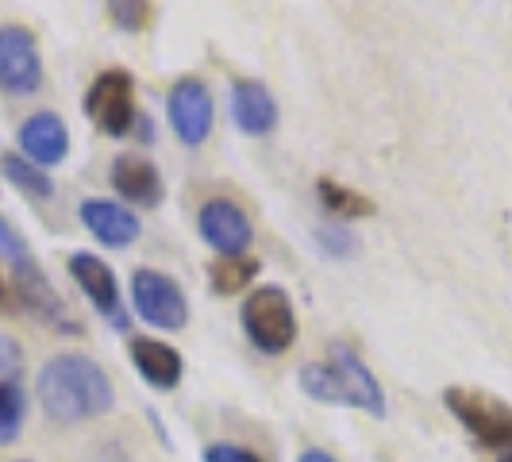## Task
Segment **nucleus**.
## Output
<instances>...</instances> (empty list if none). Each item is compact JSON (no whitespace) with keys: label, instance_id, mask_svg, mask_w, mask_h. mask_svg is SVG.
I'll use <instances>...</instances> for the list:
<instances>
[{"label":"nucleus","instance_id":"obj_28","mask_svg":"<svg viewBox=\"0 0 512 462\" xmlns=\"http://www.w3.org/2000/svg\"><path fill=\"white\" fill-rule=\"evenodd\" d=\"M497 462H512V451H505V455H501Z\"/></svg>","mask_w":512,"mask_h":462},{"label":"nucleus","instance_id":"obj_17","mask_svg":"<svg viewBox=\"0 0 512 462\" xmlns=\"http://www.w3.org/2000/svg\"><path fill=\"white\" fill-rule=\"evenodd\" d=\"M0 174H4V181L8 185H16L24 197H31V201H51L54 197V181L47 170H39L35 162H27L24 154H0Z\"/></svg>","mask_w":512,"mask_h":462},{"label":"nucleus","instance_id":"obj_13","mask_svg":"<svg viewBox=\"0 0 512 462\" xmlns=\"http://www.w3.org/2000/svg\"><path fill=\"white\" fill-rule=\"evenodd\" d=\"M81 224L93 231L97 243L112 247V251L131 247L139 239V216L120 205V201H104V197L81 201Z\"/></svg>","mask_w":512,"mask_h":462},{"label":"nucleus","instance_id":"obj_8","mask_svg":"<svg viewBox=\"0 0 512 462\" xmlns=\"http://www.w3.org/2000/svg\"><path fill=\"white\" fill-rule=\"evenodd\" d=\"M66 266H70V278L81 285V293L89 297V305L97 308L112 328H128V312L120 301V285H116L112 266L93 251H74L66 258Z\"/></svg>","mask_w":512,"mask_h":462},{"label":"nucleus","instance_id":"obj_6","mask_svg":"<svg viewBox=\"0 0 512 462\" xmlns=\"http://www.w3.org/2000/svg\"><path fill=\"white\" fill-rule=\"evenodd\" d=\"M131 301H135V312L162 332H178L189 324V301H185L181 285L174 278H166L162 270H135L131 274Z\"/></svg>","mask_w":512,"mask_h":462},{"label":"nucleus","instance_id":"obj_12","mask_svg":"<svg viewBox=\"0 0 512 462\" xmlns=\"http://www.w3.org/2000/svg\"><path fill=\"white\" fill-rule=\"evenodd\" d=\"M20 154L27 162H35L39 170L47 166H58L66 154H70V131L62 124V116L54 112H35L20 124Z\"/></svg>","mask_w":512,"mask_h":462},{"label":"nucleus","instance_id":"obj_14","mask_svg":"<svg viewBox=\"0 0 512 462\" xmlns=\"http://www.w3.org/2000/svg\"><path fill=\"white\" fill-rule=\"evenodd\" d=\"M231 120L243 135H270L278 128V101L262 81H235L231 85Z\"/></svg>","mask_w":512,"mask_h":462},{"label":"nucleus","instance_id":"obj_4","mask_svg":"<svg viewBox=\"0 0 512 462\" xmlns=\"http://www.w3.org/2000/svg\"><path fill=\"white\" fill-rule=\"evenodd\" d=\"M443 405L451 409V416H459V424L482 447L512 451V405H505L501 397L474 385H451L443 389Z\"/></svg>","mask_w":512,"mask_h":462},{"label":"nucleus","instance_id":"obj_2","mask_svg":"<svg viewBox=\"0 0 512 462\" xmlns=\"http://www.w3.org/2000/svg\"><path fill=\"white\" fill-rule=\"evenodd\" d=\"M328 359L305 362L297 382L305 389V397L320 401V405H339V409H359L370 416H385V389L374 378V370L347 347V343H332L324 351Z\"/></svg>","mask_w":512,"mask_h":462},{"label":"nucleus","instance_id":"obj_7","mask_svg":"<svg viewBox=\"0 0 512 462\" xmlns=\"http://www.w3.org/2000/svg\"><path fill=\"white\" fill-rule=\"evenodd\" d=\"M43 85V54L35 35L20 24H0V89L8 97H31Z\"/></svg>","mask_w":512,"mask_h":462},{"label":"nucleus","instance_id":"obj_27","mask_svg":"<svg viewBox=\"0 0 512 462\" xmlns=\"http://www.w3.org/2000/svg\"><path fill=\"white\" fill-rule=\"evenodd\" d=\"M297 462H335V459L328 455V451H316V447H308V451Z\"/></svg>","mask_w":512,"mask_h":462},{"label":"nucleus","instance_id":"obj_5","mask_svg":"<svg viewBox=\"0 0 512 462\" xmlns=\"http://www.w3.org/2000/svg\"><path fill=\"white\" fill-rule=\"evenodd\" d=\"M85 112L104 135H112V139L128 135L135 128V77L128 70L97 74V81L85 93Z\"/></svg>","mask_w":512,"mask_h":462},{"label":"nucleus","instance_id":"obj_29","mask_svg":"<svg viewBox=\"0 0 512 462\" xmlns=\"http://www.w3.org/2000/svg\"><path fill=\"white\" fill-rule=\"evenodd\" d=\"M20 462H27V459H20Z\"/></svg>","mask_w":512,"mask_h":462},{"label":"nucleus","instance_id":"obj_25","mask_svg":"<svg viewBox=\"0 0 512 462\" xmlns=\"http://www.w3.org/2000/svg\"><path fill=\"white\" fill-rule=\"evenodd\" d=\"M316 239H320V247L328 251V255H335V258H347L351 255V235L347 231H339V228H324V231H316Z\"/></svg>","mask_w":512,"mask_h":462},{"label":"nucleus","instance_id":"obj_26","mask_svg":"<svg viewBox=\"0 0 512 462\" xmlns=\"http://www.w3.org/2000/svg\"><path fill=\"white\" fill-rule=\"evenodd\" d=\"M12 308H16V293L0 282V312H12Z\"/></svg>","mask_w":512,"mask_h":462},{"label":"nucleus","instance_id":"obj_9","mask_svg":"<svg viewBox=\"0 0 512 462\" xmlns=\"http://www.w3.org/2000/svg\"><path fill=\"white\" fill-rule=\"evenodd\" d=\"M166 116H170V128L185 147H201L212 131V97H208L205 81L181 77L166 97Z\"/></svg>","mask_w":512,"mask_h":462},{"label":"nucleus","instance_id":"obj_11","mask_svg":"<svg viewBox=\"0 0 512 462\" xmlns=\"http://www.w3.org/2000/svg\"><path fill=\"white\" fill-rule=\"evenodd\" d=\"M12 274H16V285H12L16 305H24L27 312L39 316L43 324H54V328H62V332H77L74 320L66 316V305L58 301V293H54L51 282L43 278V270H39L35 258H27V262H20V266H12Z\"/></svg>","mask_w":512,"mask_h":462},{"label":"nucleus","instance_id":"obj_22","mask_svg":"<svg viewBox=\"0 0 512 462\" xmlns=\"http://www.w3.org/2000/svg\"><path fill=\"white\" fill-rule=\"evenodd\" d=\"M20 366H24V351L12 335L0 332V382H16L20 378Z\"/></svg>","mask_w":512,"mask_h":462},{"label":"nucleus","instance_id":"obj_3","mask_svg":"<svg viewBox=\"0 0 512 462\" xmlns=\"http://www.w3.org/2000/svg\"><path fill=\"white\" fill-rule=\"evenodd\" d=\"M243 332L262 355H285L297 343V312L282 285H258L243 301Z\"/></svg>","mask_w":512,"mask_h":462},{"label":"nucleus","instance_id":"obj_24","mask_svg":"<svg viewBox=\"0 0 512 462\" xmlns=\"http://www.w3.org/2000/svg\"><path fill=\"white\" fill-rule=\"evenodd\" d=\"M205 462H262L251 447H239V443H212L205 447Z\"/></svg>","mask_w":512,"mask_h":462},{"label":"nucleus","instance_id":"obj_20","mask_svg":"<svg viewBox=\"0 0 512 462\" xmlns=\"http://www.w3.org/2000/svg\"><path fill=\"white\" fill-rule=\"evenodd\" d=\"M24 432V393L16 382H0V447L16 443Z\"/></svg>","mask_w":512,"mask_h":462},{"label":"nucleus","instance_id":"obj_23","mask_svg":"<svg viewBox=\"0 0 512 462\" xmlns=\"http://www.w3.org/2000/svg\"><path fill=\"white\" fill-rule=\"evenodd\" d=\"M0 258H8L12 266H20V262H27V258H31L27 243L20 239V231L12 228L4 216H0Z\"/></svg>","mask_w":512,"mask_h":462},{"label":"nucleus","instance_id":"obj_16","mask_svg":"<svg viewBox=\"0 0 512 462\" xmlns=\"http://www.w3.org/2000/svg\"><path fill=\"white\" fill-rule=\"evenodd\" d=\"M131 366L143 374V382L162 389V393L178 389L181 374H185V359H181L178 347H170L162 339H151V335L131 339Z\"/></svg>","mask_w":512,"mask_h":462},{"label":"nucleus","instance_id":"obj_1","mask_svg":"<svg viewBox=\"0 0 512 462\" xmlns=\"http://www.w3.org/2000/svg\"><path fill=\"white\" fill-rule=\"evenodd\" d=\"M35 393H39L43 412L58 424L93 420L116 405L112 378L89 355H54L51 362H43Z\"/></svg>","mask_w":512,"mask_h":462},{"label":"nucleus","instance_id":"obj_15","mask_svg":"<svg viewBox=\"0 0 512 462\" xmlns=\"http://www.w3.org/2000/svg\"><path fill=\"white\" fill-rule=\"evenodd\" d=\"M112 185L116 193L131 201V205L143 208H158L162 197H166V185H162V174L154 170V162H147L143 154H120L112 162Z\"/></svg>","mask_w":512,"mask_h":462},{"label":"nucleus","instance_id":"obj_10","mask_svg":"<svg viewBox=\"0 0 512 462\" xmlns=\"http://www.w3.org/2000/svg\"><path fill=\"white\" fill-rule=\"evenodd\" d=\"M201 239L208 247L216 251L220 258H235V255H247L251 239H255V224L243 208L228 201V197H216L201 208Z\"/></svg>","mask_w":512,"mask_h":462},{"label":"nucleus","instance_id":"obj_19","mask_svg":"<svg viewBox=\"0 0 512 462\" xmlns=\"http://www.w3.org/2000/svg\"><path fill=\"white\" fill-rule=\"evenodd\" d=\"M255 278H258V258H251V255L216 258V262H212V289H216L220 297L243 293Z\"/></svg>","mask_w":512,"mask_h":462},{"label":"nucleus","instance_id":"obj_18","mask_svg":"<svg viewBox=\"0 0 512 462\" xmlns=\"http://www.w3.org/2000/svg\"><path fill=\"white\" fill-rule=\"evenodd\" d=\"M316 197H320V205L328 208L332 216H343V220L374 216V201L370 197H362V193H355V189H347V185H339L332 178L316 181Z\"/></svg>","mask_w":512,"mask_h":462},{"label":"nucleus","instance_id":"obj_21","mask_svg":"<svg viewBox=\"0 0 512 462\" xmlns=\"http://www.w3.org/2000/svg\"><path fill=\"white\" fill-rule=\"evenodd\" d=\"M108 20L116 27H124V31H143L151 24V4H143V0H112L108 4Z\"/></svg>","mask_w":512,"mask_h":462}]
</instances>
